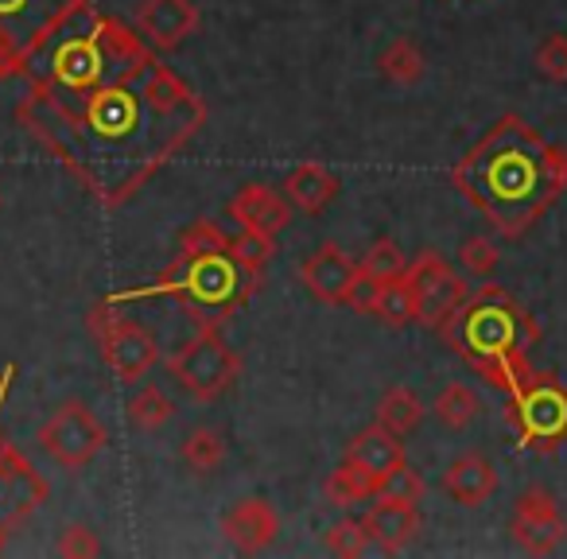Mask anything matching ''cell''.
<instances>
[{
	"label": "cell",
	"instance_id": "6da1fadb",
	"mask_svg": "<svg viewBox=\"0 0 567 559\" xmlns=\"http://www.w3.org/2000/svg\"><path fill=\"white\" fill-rule=\"evenodd\" d=\"M455 187L494 221L520 237L567 190V148L551 144L525 117H502L455 167Z\"/></svg>",
	"mask_w": 567,
	"mask_h": 559
},
{
	"label": "cell",
	"instance_id": "7a4b0ae2",
	"mask_svg": "<svg viewBox=\"0 0 567 559\" xmlns=\"http://www.w3.org/2000/svg\"><path fill=\"white\" fill-rule=\"evenodd\" d=\"M440 334L489 385L505 389V393H513L533 373L528 370V350L540 342L533 315L502 288H482L474 300H466L440 327Z\"/></svg>",
	"mask_w": 567,
	"mask_h": 559
},
{
	"label": "cell",
	"instance_id": "3957f363",
	"mask_svg": "<svg viewBox=\"0 0 567 559\" xmlns=\"http://www.w3.org/2000/svg\"><path fill=\"white\" fill-rule=\"evenodd\" d=\"M241 276L252 280L229 252H195V257L179 252V260L167 268L159 292L179 296L195 315H203L214 327V319H221L234 303H241V288H237Z\"/></svg>",
	"mask_w": 567,
	"mask_h": 559
},
{
	"label": "cell",
	"instance_id": "277c9868",
	"mask_svg": "<svg viewBox=\"0 0 567 559\" xmlns=\"http://www.w3.org/2000/svg\"><path fill=\"white\" fill-rule=\"evenodd\" d=\"M509 424L536 455H551L567 443V385L551 373H528L509 393Z\"/></svg>",
	"mask_w": 567,
	"mask_h": 559
},
{
	"label": "cell",
	"instance_id": "5b68a950",
	"mask_svg": "<svg viewBox=\"0 0 567 559\" xmlns=\"http://www.w3.org/2000/svg\"><path fill=\"white\" fill-rule=\"evenodd\" d=\"M167 370H172L175 385H183V393H190L195 401H218L241 373V358L226 346L218 327L206 323L195 339L175 350Z\"/></svg>",
	"mask_w": 567,
	"mask_h": 559
},
{
	"label": "cell",
	"instance_id": "8992f818",
	"mask_svg": "<svg viewBox=\"0 0 567 559\" xmlns=\"http://www.w3.org/2000/svg\"><path fill=\"white\" fill-rule=\"evenodd\" d=\"M110 435L105 424L97 420V412H90V404L82 401H63L48 416V424L40 427V447L51 455V463H59L63 470H82L105 451Z\"/></svg>",
	"mask_w": 567,
	"mask_h": 559
},
{
	"label": "cell",
	"instance_id": "52a82bcc",
	"mask_svg": "<svg viewBox=\"0 0 567 559\" xmlns=\"http://www.w3.org/2000/svg\"><path fill=\"white\" fill-rule=\"evenodd\" d=\"M404 280H409L412 292H416V323L432 327V331H440V327L471 300L463 276H458L435 249H424L416 260H409Z\"/></svg>",
	"mask_w": 567,
	"mask_h": 559
},
{
	"label": "cell",
	"instance_id": "ba28073f",
	"mask_svg": "<svg viewBox=\"0 0 567 559\" xmlns=\"http://www.w3.org/2000/svg\"><path fill=\"white\" fill-rule=\"evenodd\" d=\"M90 327H94L97 339H102V354H105V362H110V370L117 373L125 385H136V381L148 377L159 358L152 331H144L136 319H121V315L102 319V311H94Z\"/></svg>",
	"mask_w": 567,
	"mask_h": 559
},
{
	"label": "cell",
	"instance_id": "9c48e42d",
	"mask_svg": "<svg viewBox=\"0 0 567 559\" xmlns=\"http://www.w3.org/2000/svg\"><path fill=\"white\" fill-rule=\"evenodd\" d=\"M509 532L528 556H551V551L564 544L567 520L548 489H525V494L517 497V505H513Z\"/></svg>",
	"mask_w": 567,
	"mask_h": 559
},
{
	"label": "cell",
	"instance_id": "30bf717a",
	"mask_svg": "<svg viewBox=\"0 0 567 559\" xmlns=\"http://www.w3.org/2000/svg\"><path fill=\"white\" fill-rule=\"evenodd\" d=\"M300 280L308 284V292L316 296V300L347 303L350 308L358 284H362V268H358V260H350L339 245H319L300 265Z\"/></svg>",
	"mask_w": 567,
	"mask_h": 559
},
{
	"label": "cell",
	"instance_id": "8fae6325",
	"mask_svg": "<svg viewBox=\"0 0 567 559\" xmlns=\"http://www.w3.org/2000/svg\"><path fill=\"white\" fill-rule=\"evenodd\" d=\"M221 536L229 540L234 551L257 556L280 536V513L265 501V497H237L226 513H221Z\"/></svg>",
	"mask_w": 567,
	"mask_h": 559
},
{
	"label": "cell",
	"instance_id": "7c38bea8",
	"mask_svg": "<svg viewBox=\"0 0 567 559\" xmlns=\"http://www.w3.org/2000/svg\"><path fill=\"white\" fill-rule=\"evenodd\" d=\"M292 210L296 206L284 198V190L260 187V183H245V187L229 198V218L237 221V229L272 237V241L292 226Z\"/></svg>",
	"mask_w": 567,
	"mask_h": 559
},
{
	"label": "cell",
	"instance_id": "4fadbf2b",
	"mask_svg": "<svg viewBox=\"0 0 567 559\" xmlns=\"http://www.w3.org/2000/svg\"><path fill=\"white\" fill-rule=\"evenodd\" d=\"M144 43L156 51H175L183 40L198 32V4L195 0H144L136 12Z\"/></svg>",
	"mask_w": 567,
	"mask_h": 559
},
{
	"label": "cell",
	"instance_id": "5bb4252c",
	"mask_svg": "<svg viewBox=\"0 0 567 559\" xmlns=\"http://www.w3.org/2000/svg\"><path fill=\"white\" fill-rule=\"evenodd\" d=\"M362 525L381 551H401V548H409L420 532L416 501H401V497H373V505L362 517Z\"/></svg>",
	"mask_w": 567,
	"mask_h": 559
},
{
	"label": "cell",
	"instance_id": "9a60e30c",
	"mask_svg": "<svg viewBox=\"0 0 567 559\" xmlns=\"http://www.w3.org/2000/svg\"><path fill=\"white\" fill-rule=\"evenodd\" d=\"M497 489V470L494 463H489L486 455H478V451H471V455H458L455 463L443 470V494L451 497V501L458 505H482L489 501Z\"/></svg>",
	"mask_w": 567,
	"mask_h": 559
},
{
	"label": "cell",
	"instance_id": "2e32d148",
	"mask_svg": "<svg viewBox=\"0 0 567 559\" xmlns=\"http://www.w3.org/2000/svg\"><path fill=\"white\" fill-rule=\"evenodd\" d=\"M342 458H350V463H358L362 470H370L373 478H389V474L401 470V466L409 463V458H404L401 435H393L389 427H381V424L358 432L354 439H350V447H347V455H342Z\"/></svg>",
	"mask_w": 567,
	"mask_h": 559
},
{
	"label": "cell",
	"instance_id": "e0dca14e",
	"mask_svg": "<svg viewBox=\"0 0 567 559\" xmlns=\"http://www.w3.org/2000/svg\"><path fill=\"white\" fill-rule=\"evenodd\" d=\"M334 195H339V179L323 164H300L284 179V198L300 214H323Z\"/></svg>",
	"mask_w": 567,
	"mask_h": 559
},
{
	"label": "cell",
	"instance_id": "ac0fdd59",
	"mask_svg": "<svg viewBox=\"0 0 567 559\" xmlns=\"http://www.w3.org/2000/svg\"><path fill=\"white\" fill-rule=\"evenodd\" d=\"M179 458L195 478H210V474H218L221 463H226V439H221L218 427L198 424V427H190L187 439H183Z\"/></svg>",
	"mask_w": 567,
	"mask_h": 559
},
{
	"label": "cell",
	"instance_id": "d6986e66",
	"mask_svg": "<svg viewBox=\"0 0 567 559\" xmlns=\"http://www.w3.org/2000/svg\"><path fill=\"white\" fill-rule=\"evenodd\" d=\"M370 315H378L385 327H409L416 323V292H412L409 280H385V284H373Z\"/></svg>",
	"mask_w": 567,
	"mask_h": 559
},
{
	"label": "cell",
	"instance_id": "ffe728a7",
	"mask_svg": "<svg viewBox=\"0 0 567 559\" xmlns=\"http://www.w3.org/2000/svg\"><path fill=\"white\" fill-rule=\"evenodd\" d=\"M381 494V478H373L370 470H362L358 463H350V458H342L339 466L331 470V478H327V497H331L334 505H362V501H373V497Z\"/></svg>",
	"mask_w": 567,
	"mask_h": 559
},
{
	"label": "cell",
	"instance_id": "44dd1931",
	"mask_svg": "<svg viewBox=\"0 0 567 559\" xmlns=\"http://www.w3.org/2000/svg\"><path fill=\"white\" fill-rule=\"evenodd\" d=\"M378 66H381V74H385L389 82H396V86H416V82L424 79L427 63H424V51L416 48V40H409V35H396V40L381 51Z\"/></svg>",
	"mask_w": 567,
	"mask_h": 559
},
{
	"label": "cell",
	"instance_id": "7402d4cb",
	"mask_svg": "<svg viewBox=\"0 0 567 559\" xmlns=\"http://www.w3.org/2000/svg\"><path fill=\"white\" fill-rule=\"evenodd\" d=\"M420 420H424V404H420V396L412 393V389L393 385L378 401V424L389 427L393 435H409L412 427L420 424Z\"/></svg>",
	"mask_w": 567,
	"mask_h": 559
},
{
	"label": "cell",
	"instance_id": "603a6c76",
	"mask_svg": "<svg viewBox=\"0 0 567 559\" xmlns=\"http://www.w3.org/2000/svg\"><path fill=\"white\" fill-rule=\"evenodd\" d=\"M125 412H128V424L133 427H141V432H159V427L175 416V404L159 385H141L133 396H128Z\"/></svg>",
	"mask_w": 567,
	"mask_h": 559
},
{
	"label": "cell",
	"instance_id": "cb8c5ba5",
	"mask_svg": "<svg viewBox=\"0 0 567 559\" xmlns=\"http://www.w3.org/2000/svg\"><path fill=\"white\" fill-rule=\"evenodd\" d=\"M358 268H362V280L385 284V280H401V276L409 272V257H404L396 241L381 237V241H373L370 249H365V257L358 260Z\"/></svg>",
	"mask_w": 567,
	"mask_h": 559
},
{
	"label": "cell",
	"instance_id": "d4e9b609",
	"mask_svg": "<svg viewBox=\"0 0 567 559\" xmlns=\"http://www.w3.org/2000/svg\"><path fill=\"white\" fill-rule=\"evenodd\" d=\"M478 396H474V389H466L463 381H451L447 389H443L440 396H435L432 412L440 416V424L455 427V432H463V427H471L474 420H478Z\"/></svg>",
	"mask_w": 567,
	"mask_h": 559
},
{
	"label": "cell",
	"instance_id": "484cf974",
	"mask_svg": "<svg viewBox=\"0 0 567 559\" xmlns=\"http://www.w3.org/2000/svg\"><path fill=\"white\" fill-rule=\"evenodd\" d=\"M365 544H370V532H365L362 520H334L323 532V548L342 559H358L365 551Z\"/></svg>",
	"mask_w": 567,
	"mask_h": 559
},
{
	"label": "cell",
	"instance_id": "4316f807",
	"mask_svg": "<svg viewBox=\"0 0 567 559\" xmlns=\"http://www.w3.org/2000/svg\"><path fill=\"white\" fill-rule=\"evenodd\" d=\"M229 257H234L237 265H241L245 272L257 280L260 268H265V260L272 257V237H260V234H249V229H241L237 237H229Z\"/></svg>",
	"mask_w": 567,
	"mask_h": 559
},
{
	"label": "cell",
	"instance_id": "83f0119b",
	"mask_svg": "<svg viewBox=\"0 0 567 559\" xmlns=\"http://www.w3.org/2000/svg\"><path fill=\"white\" fill-rule=\"evenodd\" d=\"M497 260H502V252H497V245L489 237H466L458 245V265L471 276H478V280H489L497 272Z\"/></svg>",
	"mask_w": 567,
	"mask_h": 559
},
{
	"label": "cell",
	"instance_id": "f1b7e54d",
	"mask_svg": "<svg viewBox=\"0 0 567 559\" xmlns=\"http://www.w3.org/2000/svg\"><path fill=\"white\" fill-rule=\"evenodd\" d=\"M179 252H187V257H195V252H229V237L221 234L214 221L198 218V221H190V226L183 229Z\"/></svg>",
	"mask_w": 567,
	"mask_h": 559
},
{
	"label": "cell",
	"instance_id": "f546056e",
	"mask_svg": "<svg viewBox=\"0 0 567 559\" xmlns=\"http://www.w3.org/2000/svg\"><path fill=\"white\" fill-rule=\"evenodd\" d=\"M536 71L548 82H567V35H548L536 48Z\"/></svg>",
	"mask_w": 567,
	"mask_h": 559
},
{
	"label": "cell",
	"instance_id": "4dcf8cb0",
	"mask_svg": "<svg viewBox=\"0 0 567 559\" xmlns=\"http://www.w3.org/2000/svg\"><path fill=\"white\" fill-rule=\"evenodd\" d=\"M59 556H66V559L102 556V540L94 536V528H86V525H66L63 536H59Z\"/></svg>",
	"mask_w": 567,
	"mask_h": 559
},
{
	"label": "cell",
	"instance_id": "1f68e13d",
	"mask_svg": "<svg viewBox=\"0 0 567 559\" xmlns=\"http://www.w3.org/2000/svg\"><path fill=\"white\" fill-rule=\"evenodd\" d=\"M378 497H401V501H420L424 497V482L416 470H409V463L401 470H393L389 478H381V494Z\"/></svg>",
	"mask_w": 567,
	"mask_h": 559
},
{
	"label": "cell",
	"instance_id": "d6a6232c",
	"mask_svg": "<svg viewBox=\"0 0 567 559\" xmlns=\"http://www.w3.org/2000/svg\"><path fill=\"white\" fill-rule=\"evenodd\" d=\"M28 4H32V0H0V24H9V20L24 17Z\"/></svg>",
	"mask_w": 567,
	"mask_h": 559
}]
</instances>
